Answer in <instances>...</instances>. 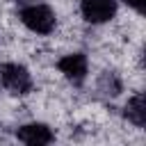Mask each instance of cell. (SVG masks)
<instances>
[{
    "instance_id": "cell-3",
    "label": "cell",
    "mask_w": 146,
    "mask_h": 146,
    "mask_svg": "<svg viewBox=\"0 0 146 146\" xmlns=\"http://www.w3.org/2000/svg\"><path fill=\"white\" fill-rule=\"evenodd\" d=\"M57 71L71 84H82L89 75V59L84 52H68L57 59Z\"/></svg>"
},
{
    "instance_id": "cell-2",
    "label": "cell",
    "mask_w": 146,
    "mask_h": 146,
    "mask_svg": "<svg viewBox=\"0 0 146 146\" xmlns=\"http://www.w3.org/2000/svg\"><path fill=\"white\" fill-rule=\"evenodd\" d=\"M0 84L14 96H25L32 91L34 80H32V73L23 64L5 62V64H0Z\"/></svg>"
},
{
    "instance_id": "cell-4",
    "label": "cell",
    "mask_w": 146,
    "mask_h": 146,
    "mask_svg": "<svg viewBox=\"0 0 146 146\" xmlns=\"http://www.w3.org/2000/svg\"><path fill=\"white\" fill-rule=\"evenodd\" d=\"M116 9H119L116 0H80V14L91 25L110 23L116 16Z\"/></svg>"
},
{
    "instance_id": "cell-5",
    "label": "cell",
    "mask_w": 146,
    "mask_h": 146,
    "mask_svg": "<svg viewBox=\"0 0 146 146\" xmlns=\"http://www.w3.org/2000/svg\"><path fill=\"white\" fill-rule=\"evenodd\" d=\"M16 139L23 141V144H30V146H43V144H50L55 139V132H52L50 125H46L41 121H32V123L18 125Z\"/></svg>"
},
{
    "instance_id": "cell-6",
    "label": "cell",
    "mask_w": 146,
    "mask_h": 146,
    "mask_svg": "<svg viewBox=\"0 0 146 146\" xmlns=\"http://www.w3.org/2000/svg\"><path fill=\"white\" fill-rule=\"evenodd\" d=\"M125 119L135 125V128H144L146 125V96L141 91H137L135 96L128 98L125 107H123Z\"/></svg>"
},
{
    "instance_id": "cell-8",
    "label": "cell",
    "mask_w": 146,
    "mask_h": 146,
    "mask_svg": "<svg viewBox=\"0 0 146 146\" xmlns=\"http://www.w3.org/2000/svg\"><path fill=\"white\" fill-rule=\"evenodd\" d=\"M125 5H128V7H132V9H135V11H139V14L144 11V0H125Z\"/></svg>"
},
{
    "instance_id": "cell-1",
    "label": "cell",
    "mask_w": 146,
    "mask_h": 146,
    "mask_svg": "<svg viewBox=\"0 0 146 146\" xmlns=\"http://www.w3.org/2000/svg\"><path fill=\"white\" fill-rule=\"evenodd\" d=\"M18 18L32 34H39V36H48L57 27V14L46 2H30L21 7Z\"/></svg>"
},
{
    "instance_id": "cell-7",
    "label": "cell",
    "mask_w": 146,
    "mask_h": 146,
    "mask_svg": "<svg viewBox=\"0 0 146 146\" xmlns=\"http://www.w3.org/2000/svg\"><path fill=\"white\" fill-rule=\"evenodd\" d=\"M121 89H123V82H121V78H119L116 73L105 71V73L100 75V80H98V91H103L105 96H119Z\"/></svg>"
}]
</instances>
